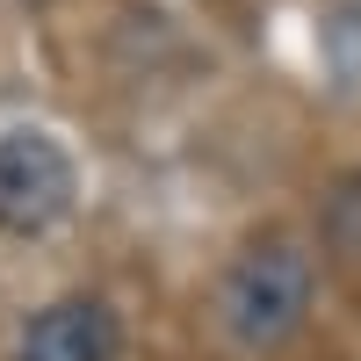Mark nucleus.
<instances>
[{"label": "nucleus", "instance_id": "f257e3e1", "mask_svg": "<svg viewBox=\"0 0 361 361\" xmlns=\"http://www.w3.org/2000/svg\"><path fill=\"white\" fill-rule=\"evenodd\" d=\"M311 311V260L296 246H253L231 260V275L217 282V325L231 347L267 354L282 347Z\"/></svg>", "mask_w": 361, "mask_h": 361}, {"label": "nucleus", "instance_id": "f03ea898", "mask_svg": "<svg viewBox=\"0 0 361 361\" xmlns=\"http://www.w3.org/2000/svg\"><path fill=\"white\" fill-rule=\"evenodd\" d=\"M73 159L51 130H0V231L37 238L73 209Z\"/></svg>", "mask_w": 361, "mask_h": 361}, {"label": "nucleus", "instance_id": "7ed1b4c3", "mask_svg": "<svg viewBox=\"0 0 361 361\" xmlns=\"http://www.w3.org/2000/svg\"><path fill=\"white\" fill-rule=\"evenodd\" d=\"M116 311L94 304V296H66L29 318V333L15 347V361H116Z\"/></svg>", "mask_w": 361, "mask_h": 361}]
</instances>
